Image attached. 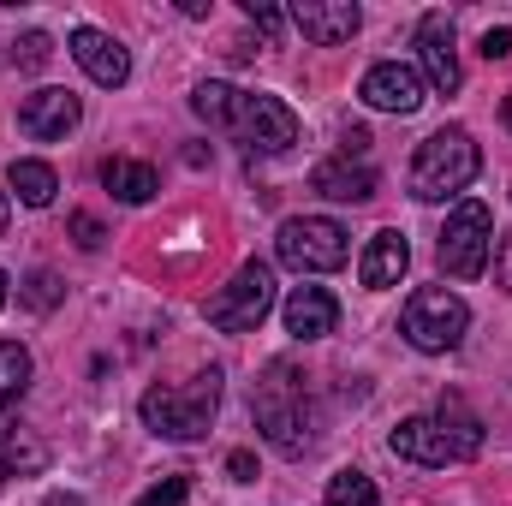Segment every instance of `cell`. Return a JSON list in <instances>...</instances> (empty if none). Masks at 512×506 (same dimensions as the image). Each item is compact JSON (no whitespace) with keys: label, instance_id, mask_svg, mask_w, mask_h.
<instances>
[{"label":"cell","instance_id":"cell-9","mask_svg":"<svg viewBox=\"0 0 512 506\" xmlns=\"http://www.w3.org/2000/svg\"><path fill=\"white\" fill-rule=\"evenodd\" d=\"M268 310H274V274H268V262H245V268L209 298V322H215L221 334H256Z\"/></svg>","mask_w":512,"mask_h":506},{"label":"cell","instance_id":"cell-28","mask_svg":"<svg viewBox=\"0 0 512 506\" xmlns=\"http://www.w3.org/2000/svg\"><path fill=\"white\" fill-rule=\"evenodd\" d=\"M507 54H512V30H501V24H495V30L483 36V60H507Z\"/></svg>","mask_w":512,"mask_h":506},{"label":"cell","instance_id":"cell-1","mask_svg":"<svg viewBox=\"0 0 512 506\" xmlns=\"http://www.w3.org/2000/svg\"><path fill=\"white\" fill-rule=\"evenodd\" d=\"M191 108H197V120L233 131L251 155H286V149L298 143V114H292L280 96H262V90L197 84V90H191Z\"/></svg>","mask_w":512,"mask_h":506},{"label":"cell","instance_id":"cell-11","mask_svg":"<svg viewBox=\"0 0 512 506\" xmlns=\"http://www.w3.org/2000/svg\"><path fill=\"white\" fill-rule=\"evenodd\" d=\"M423 78L411 72V66H399V60H376L370 72H364V84H358V96L370 102V108H382V114H417L423 108Z\"/></svg>","mask_w":512,"mask_h":506},{"label":"cell","instance_id":"cell-8","mask_svg":"<svg viewBox=\"0 0 512 506\" xmlns=\"http://www.w3.org/2000/svg\"><path fill=\"white\" fill-rule=\"evenodd\" d=\"M489 245H495V215H489V203L465 197V203L447 215L435 256H441V268H447L453 280H477V274L489 268Z\"/></svg>","mask_w":512,"mask_h":506},{"label":"cell","instance_id":"cell-30","mask_svg":"<svg viewBox=\"0 0 512 506\" xmlns=\"http://www.w3.org/2000/svg\"><path fill=\"white\" fill-rule=\"evenodd\" d=\"M495 280L512 292V233H501V251H495Z\"/></svg>","mask_w":512,"mask_h":506},{"label":"cell","instance_id":"cell-22","mask_svg":"<svg viewBox=\"0 0 512 506\" xmlns=\"http://www.w3.org/2000/svg\"><path fill=\"white\" fill-rule=\"evenodd\" d=\"M322 506H382V495H376V483H370L358 465H346V471H334V477H328Z\"/></svg>","mask_w":512,"mask_h":506},{"label":"cell","instance_id":"cell-10","mask_svg":"<svg viewBox=\"0 0 512 506\" xmlns=\"http://www.w3.org/2000/svg\"><path fill=\"white\" fill-rule=\"evenodd\" d=\"M417 60H423V84L435 96H453L459 90V48H453V18L447 12H423L417 18Z\"/></svg>","mask_w":512,"mask_h":506},{"label":"cell","instance_id":"cell-29","mask_svg":"<svg viewBox=\"0 0 512 506\" xmlns=\"http://www.w3.org/2000/svg\"><path fill=\"white\" fill-rule=\"evenodd\" d=\"M227 477H233V483H256V459L245 453V447H239V453H227Z\"/></svg>","mask_w":512,"mask_h":506},{"label":"cell","instance_id":"cell-27","mask_svg":"<svg viewBox=\"0 0 512 506\" xmlns=\"http://www.w3.org/2000/svg\"><path fill=\"white\" fill-rule=\"evenodd\" d=\"M245 18H251V24H262L268 36H274V30L286 24V12H280V6H256V0H245Z\"/></svg>","mask_w":512,"mask_h":506},{"label":"cell","instance_id":"cell-21","mask_svg":"<svg viewBox=\"0 0 512 506\" xmlns=\"http://www.w3.org/2000/svg\"><path fill=\"white\" fill-rule=\"evenodd\" d=\"M30 376H36L30 352H24L18 340H0V411H12V405L30 393Z\"/></svg>","mask_w":512,"mask_h":506},{"label":"cell","instance_id":"cell-19","mask_svg":"<svg viewBox=\"0 0 512 506\" xmlns=\"http://www.w3.org/2000/svg\"><path fill=\"white\" fill-rule=\"evenodd\" d=\"M6 185H12V197H18L24 209H48V203H54V191H60L54 167H48V161H30V155L6 167Z\"/></svg>","mask_w":512,"mask_h":506},{"label":"cell","instance_id":"cell-5","mask_svg":"<svg viewBox=\"0 0 512 506\" xmlns=\"http://www.w3.org/2000/svg\"><path fill=\"white\" fill-rule=\"evenodd\" d=\"M477 173H483L477 137L465 126H441L435 137H423L417 155H411V197H417V203H447V197H459Z\"/></svg>","mask_w":512,"mask_h":506},{"label":"cell","instance_id":"cell-34","mask_svg":"<svg viewBox=\"0 0 512 506\" xmlns=\"http://www.w3.org/2000/svg\"><path fill=\"white\" fill-rule=\"evenodd\" d=\"M507 120H512V102H507Z\"/></svg>","mask_w":512,"mask_h":506},{"label":"cell","instance_id":"cell-14","mask_svg":"<svg viewBox=\"0 0 512 506\" xmlns=\"http://www.w3.org/2000/svg\"><path fill=\"white\" fill-rule=\"evenodd\" d=\"M310 191L328 203H370L376 197V167L364 155H328L310 167Z\"/></svg>","mask_w":512,"mask_h":506},{"label":"cell","instance_id":"cell-3","mask_svg":"<svg viewBox=\"0 0 512 506\" xmlns=\"http://www.w3.org/2000/svg\"><path fill=\"white\" fill-rule=\"evenodd\" d=\"M393 453L411 465H465L483 453V423L459 393H441L435 417H405L393 429Z\"/></svg>","mask_w":512,"mask_h":506},{"label":"cell","instance_id":"cell-17","mask_svg":"<svg viewBox=\"0 0 512 506\" xmlns=\"http://www.w3.org/2000/svg\"><path fill=\"white\" fill-rule=\"evenodd\" d=\"M405 262H411V245H405L393 227H382V233H370V245L358 256V280H364L370 292H387V286H399Z\"/></svg>","mask_w":512,"mask_h":506},{"label":"cell","instance_id":"cell-2","mask_svg":"<svg viewBox=\"0 0 512 506\" xmlns=\"http://www.w3.org/2000/svg\"><path fill=\"white\" fill-rule=\"evenodd\" d=\"M251 417L262 429V441L280 459H304L316 447V405H310V376L292 358H274L251 393Z\"/></svg>","mask_w":512,"mask_h":506},{"label":"cell","instance_id":"cell-6","mask_svg":"<svg viewBox=\"0 0 512 506\" xmlns=\"http://www.w3.org/2000/svg\"><path fill=\"white\" fill-rule=\"evenodd\" d=\"M465 328H471V304H465L459 292H447V286H417V292L405 298V310H399V334H405L417 352H429V358L459 352Z\"/></svg>","mask_w":512,"mask_h":506},{"label":"cell","instance_id":"cell-31","mask_svg":"<svg viewBox=\"0 0 512 506\" xmlns=\"http://www.w3.org/2000/svg\"><path fill=\"white\" fill-rule=\"evenodd\" d=\"M42 506H84V501H72V495H54V501H42Z\"/></svg>","mask_w":512,"mask_h":506},{"label":"cell","instance_id":"cell-26","mask_svg":"<svg viewBox=\"0 0 512 506\" xmlns=\"http://www.w3.org/2000/svg\"><path fill=\"white\" fill-rule=\"evenodd\" d=\"M66 227H72L78 251H102V239H108V233H102V221H96V215H84V209H78V215H72Z\"/></svg>","mask_w":512,"mask_h":506},{"label":"cell","instance_id":"cell-32","mask_svg":"<svg viewBox=\"0 0 512 506\" xmlns=\"http://www.w3.org/2000/svg\"><path fill=\"white\" fill-rule=\"evenodd\" d=\"M0 233H6V191H0Z\"/></svg>","mask_w":512,"mask_h":506},{"label":"cell","instance_id":"cell-18","mask_svg":"<svg viewBox=\"0 0 512 506\" xmlns=\"http://www.w3.org/2000/svg\"><path fill=\"white\" fill-rule=\"evenodd\" d=\"M102 185L120 197V203H149L161 191V173L149 161H131V155H108L102 161Z\"/></svg>","mask_w":512,"mask_h":506},{"label":"cell","instance_id":"cell-24","mask_svg":"<svg viewBox=\"0 0 512 506\" xmlns=\"http://www.w3.org/2000/svg\"><path fill=\"white\" fill-rule=\"evenodd\" d=\"M185 501H191V483H185V477H161L137 506H185Z\"/></svg>","mask_w":512,"mask_h":506},{"label":"cell","instance_id":"cell-20","mask_svg":"<svg viewBox=\"0 0 512 506\" xmlns=\"http://www.w3.org/2000/svg\"><path fill=\"white\" fill-rule=\"evenodd\" d=\"M42 471H48V447H42L30 429L0 435V483H6V477H42Z\"/></svg>","mask_w":512,"mask_h":506},{"label":"cell","instance_id":"cell-4","mask_svg":"<svg viewBox=\"0 0 512 506\" xmlns=\"http://www.w3.org/2000/svg\"><path fill=\"white\" fill-rule=\"evenodd\" d=\"M221 387L227 376L221 370H197L191 381H167V387H149L137 399V417L143 429H155L161 441H203L215 411H221Z\"/></svg>","mask_w":512,"mask_h":506},{"label":"cell","instance_id":"cell-23","mask_svg":"<svg viewBox=\"0 0 512 506\" xmlns=\"http://www.w3.org/2000/svg\"><path fill=\"white\" fill-rule=\"evenodd\" d=\"M24 304H30V310H54V304H60V274L36 268V274L24 280Z\"/></svg>","mask_w":512,"mask_h":506},{"label":"cell","instance_id":"cell-25","mask_svg":"<svg viewBox=\"0 0 512 506\" xmlns=\"http://www.w3.org/2000/svg\"><path fill=\"white\" fill-rule=\"evenodd\" d=\"M48 54H54V42H48L42 30H30V36H18V48H12V60H18V66H42Z\"/></svg>","mask_w":512,"mask_h":506},{"label":"cell","instance_id":"cell-33","mask_svg":"<svg viewBox=\"0 0 512 506\" xmlns=\"http://www.w3.org/2000/svg\"><path fill=\"white\" fill-rule=\"evenodd\" d=\"M0 310H6V268H0Z\"/></svg>","mask_w":512,"mask_h":506},{"label":"cell","instance_id":"cell-12","mask_svg":"<svg viewBox=\"0 0 512 506\" xmlns=\"http://www.w3.org/2000/svg\"><path fill=\"white\" fill-rule=\"evenodd\" d=\"M66 48H72V60H78L102 90H120L131 78V54L108 36V30H96V24H78V30L66 36Z\"/></svg>","mask_w":512,"mask_h":506},{"label":"cell","instance_id":"cell-13","mask_svg":"<svg viewBox=\"0 0 512 506\" xmlns=\"http://www.w3.org/2000/svg\"><path fill=\"white\" fill-rule=\"evenodd\" d=\"M286 18H292V24L304 30V42H316V48H340V42H352L358 24H364V12H358L352 0H298Z\"/></svg>","mask_w":512,"mask_h":506},{"label":"cell","instance_id":"cell-7","mask_svg":"<svg viewBox=\"0 0 512 506\" xmlns=\"http://www.w3.org/2000/svg\"><path fill=\"white\" fill-rule=\"evenodd\" d=\"M274 256L292 268V274H328L352 256V239L340 221L328 215H292L280 233H274Z\"/></svg>","mask_w":512,"mask_h":506},{"label":"cell","instance_id":"cell-15","mask_svg":"<svg viewBox=\"0 0 512 506\" xmlns=\"http://www.w3.org/2000/svg\"><path fill=\"white\" fill-rule=\"evenodd\" d=\"M78 114H84L78 96L48 84V90H30V96L18 102V131L36 137V143H54V137H66V131L78 126Z\"/></svg>","mask_w":512,"mask_h":506},{"label":"cell","instance_id":"cell-16","mask_svg":"<svg viewBox=\"0 0 512 506\" xmlns=\"http://www.w3.org/2000/svg\"><path fill=\"white\" fill-rule=\"evenodd\" d=\"M280 316H286V334L292 340H322V334H334L340 304H334L328 286H292V298L280 304Z\"/></svg>","mask_w":512,"mask_h":506}]
</instances>
